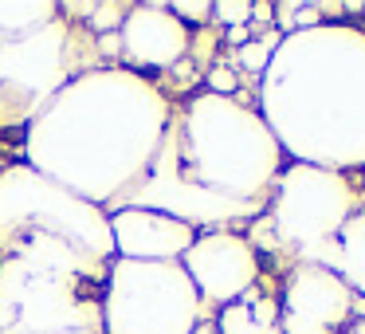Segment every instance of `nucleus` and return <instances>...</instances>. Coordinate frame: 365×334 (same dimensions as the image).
Masks as SVG:
<instances>
[{"instance_id": "16", "label": "nucleus", "mask_w": 365, "mask_h": 334, "mask_svg": "<svg viewBox=\"0 0 365 334\" xmlns=\"http://www.w3.org/2000/svg\"><path fill=\"white\" fill-rule=\"evenodd\" d=\"M247 40H252V28H228V44H236V48H244Z\"/></svg>"}, {"instance_id": "9", "label": "nucleus", "mask_w": 365, "mask_h": 334, "mask_svg": "<svg viewBox=\"0 0 365 334\" xmlns=\"http://www.w3.org/2000/svg\"><path fill=\"white\" fill-rule=\"evenodd\" d=\"M192 51V36L181 20L169 12V4H130L118 24V56L126 59V71H173Z\"/></svg>"}, {"instance_id": "14", "label": "nucleus", "mask_w": 365, "mask_h": 334, "mask_svg": "<svg viewBox=\"0 0 365 334\" xmlns=\"http://www.w3.org/2000/svg\"><path fill=\"white\" fill-rule=\"evenodd\" d=\"M169 12H173L185 28H208L212 24V4H208V0H200V4L197 0H189V4L177 0V4H169Z\"/></svg>"}, {"instance_id": "8", "label": "nucleus", "mask_w": 365, "mask_h": 334, "mask_svg": "<svg viewBox=\"0 0 365 334\" xmlns=\"http://www.w3.org/2000/svg\"><path fill=\"white\" fill-rule=\"evenodd\" d=\"M357 295L334 271L299 263L283 283L279 330L283 334H341L357 315Z\"/></svg>"}, {"instance_id": "3", "label": "nucleus", "mask_w": 365, "mask_h": 334, "mask_svg": "<svg viewBox=\"0 0 365 334\" xmlns=\"http://www.w3.org/2000/svg\"><path fill=\"white\" fill-rule=\"evenodd\" d=\"M259 118L302 166H365V32L318 24L279 40L259 87Z\"/></svg>"}, {"instance_id": "7", "label": "nucleus", "mask_w": 365, "mask_h": 334, "mask_svg": "<svg viewBox=\"0 0 365 334\" xmlns=\"http://www.w3.org/2000/svg\"><path fill=\"white\" fill-rule=\"evenodd\" d=\"M181 268L192 279L205 307L208 303L212 307H228V303L244 299L259 283V252L252 248V240L232 228L197 232L189 252L181 255Z\"/></svg>"}, {"instance_id": "6", "label": "nucleus", "mask_w": 365, "mask_h": 334, "mask_svg": "<svg viewBox=\"0 0 365 334\" xmlns=\"http://www.w3.org/2000/svg\"><path fill=\"white\" fill-rule=\"evenodd\" d=\"M357 213V193L346 173L291 161L279 169L271 197L263 205V221L279 244L294 248L299 255L322 248L341 232V224Z\"/></svg>"}, {"instance_id": "4", "label": "nucleus", "mask_w": 365, "mask_h": 334, "mask_svg": "<svg viewBox=\"0 0 365 334\" xmlns=\"http://www.w3.org/2000/svg\"><path fill=\"white\" fill-rule=\"evenodd\" d=\"M205 323L192 279L181 263L114 260L98 295V334H192Z\"/></svg>"}, {"instance_id": "12", "label": "nucleus", "mask_w": 365, "mask_h": 334, "mask_svg": "<svg viewBox=\"0 0 365 334\" xmlns=\"http://www.w3.org/2000/svg\"><path fill=\"white\" fill-rule=\"evenodd\" d=\"M279 40H283L279 32H267V36H259V40H247L244 48H236V64L244 67L247 75H263L267 64H271V56H275V48H279Z\"/></svg>"}, {"instance_id": "5", "label": "nucleus", "mask_w": 365, "mask_h": 334, "mask_svg": "<svg viewBox=\"0 0 365 334\" xmlns=\"http://www.w3.org/2000/svg\"><path fill=\"white\" fill-rule=\"evenodd\" d=\"M0 236H56L98 263L114 260L110 221L103 208L48 181L32 166L0 173Z\"/></svg>"}, {"instance_id": "15", "label": "nucleus", "mask_w": 365, "mask_h": 334, "mask_svg": "<svg viewBox=\"0 0 365 334\" xmlns=\"http://www.w3.org/2000/svg\"><path fill=\"white\" fill-rule=\"evenodd\" d=\"M205 83H208V95H220V98H236V87H240L236 71H232V67H224V64L208 67Z\"/></svg>"}, {"instance_id": "13", "label": "nucleus", "mask_w": 365, "mask_h": 334, "mask_svg": "<svg viewBox=\"0 0 365 334\" xmlns=\"http://www.w3.org/2000/svg\"><path fill=\"white\" fill-rule=\"evenodd\" d=\"M212 24L247 28L252 24V0H220V4H212Z\"/></svg>"}, {"instance_id": "18", "label": "nucleus", "mask_w": 365, "mask_h": 334, "mask_svg": "<svg viewBox=\"0 0 365 334\" xmlns=\"http://www.w3.org/2000/svg\"><path fill=\"white\" fill-rule=\"evenodd\" d=\"M63 334H95V330H63Z\"/></svg>"}, {"instance_id": "2", "label": "nucleus", "mask_w": 365, "mask_h": 334, "mask_svg": "<svg viewBox=\"0 0 365 334\" xmlns=\"http://www.w3.org/2000/svg\"><path fill=\"white\" fill-rule=\"evenodd\" d=\"M283 158L259 111L205 91L169 118L158 158L126 205L169 213L197 232L255 221Z\"/></svg>"}, {"instance_id": "1", "label": "nucleus", "mask_w": 365, "mask_h": 334, "mask_svg": "<svg viewBox=\"0 0 365 334\" xmlns=\"http://www.w3.org/2000/svg\"><path fill=\"white\" fill-rule=\"evenodd\" d=\"M173 106L126 67L79 75L28 126V166L91 205L122 208L145 181Z\"/></svg>"}, {"instance_id": "17", "label": "nucleus", "mask_w": 365, "mask_h": 334, "mask_svg": "<svg viewBox=\"0 0 365 334\" xmlns=\"http://www.w3.org/2000/svg\"><path fill=\"white\" fill-rule=\"evenodd\" d=\"M341 334H365V315H361V318H354V323H349Z\"/></svg>"}, {"instance_id": "10", "label": "nucleus", "mask_w": 365, "mask_h": 334, "mask_svg": "<svg viewBox=\"0 0 365 334\" xmlns=\"http://www.w3.org/2000/svg\"><path fill=\"white\" fill-rule=\"evenodd\" d=\"M110 244L114 260H138V263H181L189 244L197 240V228L158 208L122 205L110 216Z\"/></svg>"}, {"instance_id": "11", "label": "nucleus", "mask_w": 365, "mask_h": 334, "mask_svg": "<svg viewBox=\"0 0 365 334\" xmlns=\"http://www.w3.org/2000/svg\"><path fill=\"white\" fill-rule=\"evenodd\" d=\"M302 263L334 271L357 299H365V208H357L334 240H326L322 248L302 255Z\"/></svg>"}]
</instances>
